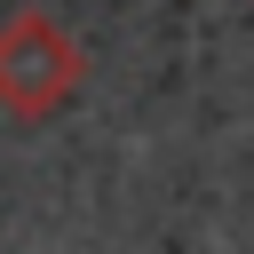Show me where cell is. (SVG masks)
<instances>
[{
  "mask_svg": "<svg viewBox=\"0 0 254 254\" xmlns=\"http://www.w3.org/2000/svg\"><path fill=\"white\" fill-rule=\"evenodd\" d=\"M79 87H87V48H79L56 16L16 8V16L0 24V111L24 119V127H40V119H56Z\"/></svg>",
  "mask_w": 254,
  "mask_h": 254,
  "instance_id": "1",
  "label": "cell"
}]
</instances>
